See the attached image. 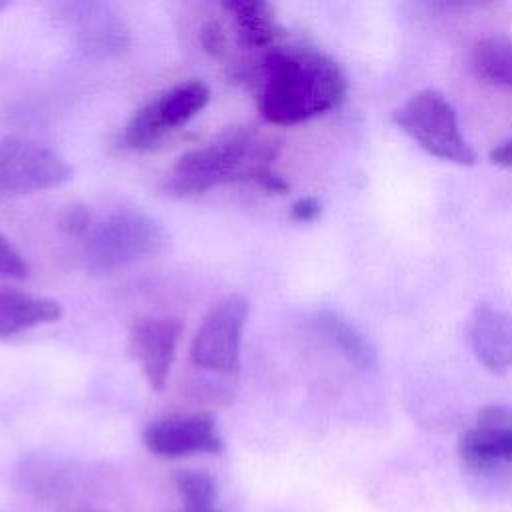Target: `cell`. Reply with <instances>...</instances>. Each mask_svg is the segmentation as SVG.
<instances>
[{
  "label": "cell",
  "mask_w": 512,
  "mask_h": 512,
  "mask_svg": "<svg viewBox=\"0 0 512 512\" xmlns=\"http://www.w3.org/2000/svg\"><path fill=\"white\" fill-rule=\"evenodd\" d=\"M256 106L276 126L322 116L342 104L348 80L342 66L310 46H272L258 60Z\"/></svg>",
  "instance_id": "cell-1"
},
{
  "label": "cell",
  "mask_w": 512,
  "mask_h": 512,
  "mask_svg": "<svg viewBox=\"0 0 512 512\" xmlns=\"http://www.w3.org/2000/svg\"><path fill=\"white\" fill-rule=\"evenodd\" d=\"M278 144L254 130H228L178 158L168 178L174 196H196L230 182H258L272 168Z\"/></svg>",
  "instance_id": "cell-2"
},
{
  "label": "cell",
  "mask_w": 512,
  "mask_h": 512,
  "mask_svg": "<svg viewBox=\"0 0 512 512\" xmlns=\"http://www.w3.org/2000/svg\"><path fill=\"white\" fill-rule=\"evenodd\" d=\"M394 124L424 152L446 162L470 166L474 150L464 138L450 100L436 90H420L392 112Z\"/></svg>",
  "instance_id": "cell-3"
},
{
  "label": "cell",
  "mask_w": 512,
  "mask_h": 512,
  "mask_svg": "<svg viewBox=\"0 0 512 512\" xmlns=\"http://www.w3.org/2000/svg\"><path fill=\"white\" fill-rule=\"evenodd\" d=\"M168 234L162 224L140 210H118L90 228L86 258L90 268L108 272L164 250Z\"/></svg>",
  "instance_id": "cell-4"
},
{
  "label": "cell",
  "mask_w": 512,
  "mask_h": 512,
  "mask_svg": "<svg viewBox=\"0 0 512 512\" xmlns=\"http://www.w3.org/2000/svg\"><path fill=\"white\" fill-rule=\"evenodd\" d=\"M210 100L202 80L180 82L140 106L124 126L122 140L132 150H150L170 132L198 116Z\"/></svg>",
  "instance_id": "cell-5"
},
{
  "label": "cell",
  "mask_w": 512,
  "mask_h": 512,
  "mask_svg": "<svg viewBox=\"0 0 512 512\" xmlns=\"http://www.w3.org/2000/svg\"><path fill=\"white\" fill-rule=\"evenodd\" d=\"M72 178V166L52 148L18 136L0 138V196H26Z\"/></svg>",
  "instance_id": "cell-6"
},
{
  "label": "cell",
  "mask_w": 512,
  "mask_h": 512,
  "mask_svg": "<svg viewBox=\"0 0 512 512\" xmlns=\"http://www.w3.org/2000/svg\"><path fill=\"white\" fill-rule=\"evenodd\" d=\"M248 312L250 304L242 294L218 300L194 334L190 348L194 364L222 374L238 372Z\"/></svg>",
  "instance_id": "cell-7"
},
{
  "label": "cell",
  "mask_w": 512,
  "mask_h": 512,
  "mask_svg": "<svg viewBox=\"0 0 512 512\" xmlns=\"http://www.w3.org/2000/svg\"><path fill=\"white\" fill-rule=\"evenodd\" d=\"M462 462L476 472H492L512 466V408L486 406L458 444Z\"/></svg>",
  "instance_id": "cell-8"
},
{
  "label": "cell",
  "mask_w": 512,
  "mask_h": 512,
  "mask_svg": "<svg viewBox=\"0 0 512 512\" xmlns=\"http://www.w3.org/2000/svg\"><path fill=\"white\" fill-rule=\"evenodd\" d=\"M148 450L178 458L188 454H216L222 448L216 422L208 414H174L152 422L144 432Z\"/></svg>",
  "instance_id": "cell-9"
},
{
  "label": "cell",
  "mask_w": 512,
  "mask_h": 512,
  "mask_svg": "<svg viewBox=\"0 0 512 512\" xmlns=\"http://www.w3.org/2000/svg\"><path fill=\"white\" fill-rule=\"evenodd\" d=\"M182 336V322L176 316L144 318L132 328L130 340L134 356L154 390L166 386L170 368L176 358V348Z\"/></svg>",
  "instance_id": "cell-10"
},
{
  "label": "cell",
  "mask_w": 512,
  "mask_h": 512,
  "mask_svg": "<svg viewBox=\"0 0 512 512\" xmlns=\"http://www.w3.org/2000/svg\"><path fill=\"white\" fill-rule=\"evenodd\" d=\"M468 340L476 360L490 372L512 368V314L478 304L468 324Z\"/></svg>",
  "instance_id": "cell-11"
},
{
  "label": "cell",
  "mask_w": 512,
  "mask_h": 512,
  "mask_svg": "<svg viewBox=\"0 0 512 512\" xmlns=\"http://www.w3.org/2000/svg\"><path fill=\"white\" fill-rule=\"evenodd\" d=\"M62 308L56 300L20 290H0V338L56 322Z\"/></svg>",
  "instance_id": "cell-12"
},
{
  "label": "cell",
  "mask_w": 512,
  "mask_h": 512,
  "mask_svg": "<svg viewBox=\"0 0 512 512\" xmlns=\"http://www.w3.org/2000/svg\"><path fill=\"white\" fill-rule=\"evenodd\" d=\"M222 8L234 18L238 42L244 48H272L282 36L276 12L264 0H228Z\"/></svg>",
  "instance_id": "cell-13"
},
{
  "label": "cell",
  "mask_w": 512,
  "mask_h": 512,
  "mask_svg": "<svg viewBox=\"0 0 512 512\" xmlns=\"http://www.w3.org/2000/svg\"><path fill=\"white\" fill-rule=\"evenodd\" d=\"M318 330L340 350L350 364L360 370H372L378 364V356L370 340L352 322L334 310H320L314 318Z\"/></svg>",
  "instance_id": "cell-14"
},
{
  "label": "cell",
  "mask_w": 512,
  "mask_h": 512,
  "mask_svg": "<svg viewBox=\"0 0 512 512\" xmlns=\"http://www.w3.org/2000/svg\"><path fill=\"white\" fill-rule=\"evenodd\" d=\"M470 64L478 78L512 88V40L496 36L482 38L472 48Z\"/></svg>",
  "instance_id": "cell-15"
},
{
  "label": "cell",
  "mask_w": 512,
  "mask_h": 512,
  "mask_svg": "<svg viewBox=\"0 0 512 512\" xmlns=\"http://www.w3.org/2000/svg\"><path fill=\"white\" fill-rule=\"evenodd\" d=\"M176 488L188 510H202V508L214 506L216 486L212 478L204 472H196V470L180 472L176 476Z\"/></svg>",
  "instance_id": "cell-16"
},
{
  "label": "cell",
  "mask_w": 512,
  "mask_h": 512,
  "mask_svg": "<svg viewBox=\"0 0 512 512\" xmlns=\"http://www.w3.org/2000/svg\"><path fill=\"white\" fill-rule=\"evenodd\" d=\"M0 276L24 280L28 276V264L20 250L0 232Z\"/></svg>",
  "instance_id": "cell-17"
},
{
  "label": "cell",
  "mask_w": 512,
  "mask_h": 512,
  "mask_svg": "<svg viewBox=\"0 0 512 512\" xmlns=\"http://www.w3.org/2000/svg\"><path fill=\"white\" fill-rule=\"evenodd\" d=\"M60 228L70 236H88L90 214L84 206H70L60 220Z\"/></svg>",
  "instance_id": "cell-18"
},
{
  "label": "cell",
  "mask_w": 512,
  "mask_h": 512,
  "mask_svg": "<svg viewBox=\"0 0 512 512\" xmlns=\"http://www.w3.org/2000/svg\"><path fill=\"white\" fill-rule=\"evenodd\" d=\"M200 42H202L204 50L212 56H222L228 46L226 32L222 30L220 22H216V20H210L208 24H204V28L200 32Z\"/></svg>",
  "instance_id": "cell-19"
},
{
  "label": "cell",
  "mask_w": 512,
  "mask_h": 512,
  "mask_svg": "<svg viewBox=\"0 0 512 512\" xmlns=\"http://www.w3.org/2000/svg\"><path fill=\"white\" fill-rule=\"evenodd\" d=\"M322 214V202L316 196H302L290 208V218L296 222H314Z\"/></svg>",
  "instance_id": "cell-20"
},
{
  "label": "cell",
  "mask_w": 512,
  "mask_h": 512,
  "mask_svg": "<svg viewBox=\"0 0 512 512\" xmlns=\"http://www.w3.org/2000/svg\"><path fill=\"white\" fill-rule=\"evenodd\" d=\"M490 162L502 168H512V138L500 142L492 152H490Z\"/></svg>",
  "instance_id": "cell-21"
},
{
  "label": "cell",
  "mask_w": 512,
  "mask_h": 512,
  "mask_svg": "<svg viewBox=\"0 0 512 512\" xmlns=\"http://www.w3.org/2000/svg\"><path fill=\"white\" fill-rule=\"evenodd\" d=\"M184 512H220V510H218V508H214V506H212V508H202V510H188V508H186V510H184Z\"/></svg>",
  "instance_id": "cell-22"
},
{
  "label": "cell",
  "mask_w": 512,
  "mask_h": 512,
  "mask_svg": "<svg viewBox=\"0 0 512 512\" xmlns=\"http://www.w3.org/2000/svg\"><path fill=\"white\" fill-rule=\"evenodd\" d=\"M2 8H6V2H0V10H2Z\"/></svg>",
  "instance_id": "cell-23"
}]
</instances>
